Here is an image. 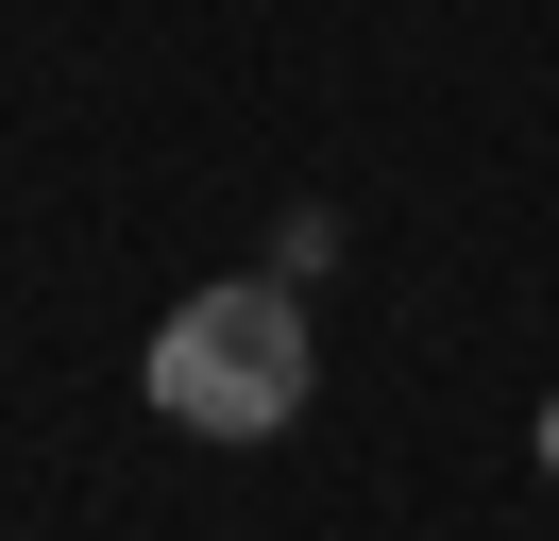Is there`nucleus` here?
I'll use <instances>...</instances> for the list:
<instances>
[{
  "label": "nucleus",
  "instance_id": "nucleus-3",
  "mask_svg": "<svg viewBox=\"0 0 559 541\" xmlns=\"http://www.w3.org/2000/svg\"><path fill=\"white\" fill-rule=\"evenodd\" d=\"M543 473H559V389H543Z\"/></svg>",
  "mask_w": 559,
  "mask_h": 541
},
{
  "label": "nucleus",
  "instance_id": "nucleus-2",
  "mask_svg": "<svg viewBox=\"0 0 559 541\" xmlns=\"http://www.w3.org/2000/svg\"><path fill=\"white\" fill-rule=\"evenodd\" d=\"M272 270H288V288H322V270H340V220H322V203H288V237H272Z\"/></svg>",
  "mask_w": 559,
  "mask_h": 541
},
{
  "label": "nucleus",
  "instance_id": "nucleus-1",
  "mask_svg": "<svg viewBox=\"0 0 559 541\" xmlns=\"http://www.w3.org/2000/svg\"><path fill=\"white\" fill-rule=\"evenodd\" d=\"M322 389V322L288 270H238V288H187L170 322H153V423L187 440H288Z\"/></svg>",
  "mask_w": 559,
  "mask_h": 541
}]
</instances>
